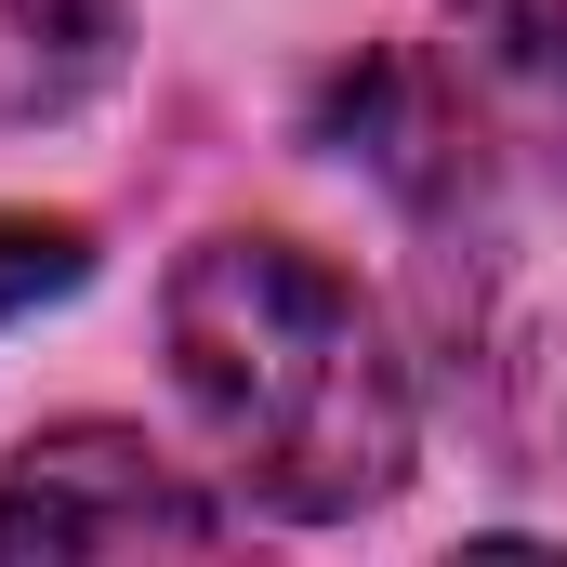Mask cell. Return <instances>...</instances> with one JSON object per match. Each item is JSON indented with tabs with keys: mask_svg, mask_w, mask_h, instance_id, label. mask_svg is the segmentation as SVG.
<instances>
[{
	"mask_svg": "<svg viewBox=\"0 0 567 567\" xmlns=\"http://www.w3.org/2000/svg\"><path fill=\"white\" fill-rule=\"evenodd\" d=\"M158 330L238 502L330 528L410 475V357L383 343L370 290L303 238H198L158 290Z\"/></svg>",
	"mask_w": 567,
	"mask_h": 567,
	"instance_id": "obj_1",
	"label": "cell"
},
{
	"mask_svg": "<svg viewBox=\"0 0 567 567\" xmlns=\"http://www.w3.org/2000/svg\"><path fill=\"white\" fill-rule=\"evenodd\" d=\"M435 212L449 370L515 435H567V145H488L435 106V158L396 172Z\"/></svg>",
	"mask_w": 567,
	"mask_h": 567,
	"instance_id": "obj_2",
	"label": "cell"
},
{
	"mask_svg": "<svg viewBox=\"0 0 567 567\" xmlns=\"http://www.w3.org/2000/svg\"><path fill=\"white\" fill-rule=\"evenodd\" d=\"M225 528L238 515L120 423H53L0 462V555H212Z\"/></svg>",
	"mask_w": 567,
	"mask_h": 567,
	"instance_id": "obj_3",
	"label": "cell"
},
{
	"mask_svg": "<svg viewBox=\"0 0 567 567\" xmlns=\"http://www.w3.org/2000/svg\"><path fill=\"white\" fill-rule=\"evenodd\" d=\"M133 53V13L120 0H0V133H40V120H80Z\"/></svg>",
	"mask_w": 567,
	"mask_h": 567,
	"instance_id": "obj_4",
	"label": "cell"
},
{
	"mask_svg": "<svg viewBox=\"0 0 567 567\" xmlns=\"http://www.w3.org/2000/svg\"><path fill=\"white\" fill-rule=\"evenodd\" d=\"M502 80H567V0H449Z\"/></svg>",
	"mask_w": 567,
	"mask_h": 567,
	"instance_id": "obj_5",
	"label": "cell"
},
{
	"mask_svg": "<svg viewBox=\"0 0 567 567\" xmlns=\"http://www.w3.org/2000/svg\"><path fill=\"white\" fill-rule=\"evenodd\" d=\"M80 265H93V238H80V225H0V317H27V303L80 290Z\"/></svg>",
	"mask_w": 567,
	"mask_h": 567,
	"instance_id": "obj_6",
	"label": "cell"
}]
</instances>
